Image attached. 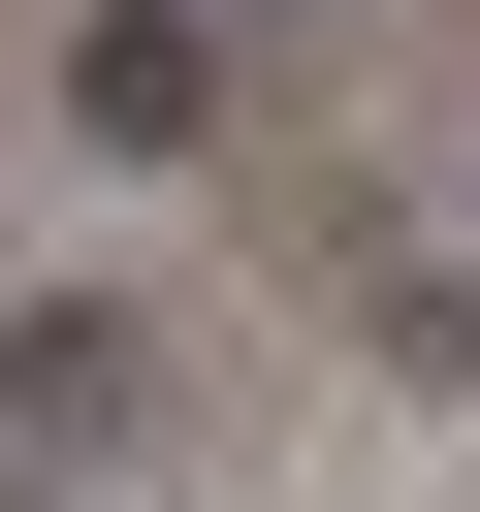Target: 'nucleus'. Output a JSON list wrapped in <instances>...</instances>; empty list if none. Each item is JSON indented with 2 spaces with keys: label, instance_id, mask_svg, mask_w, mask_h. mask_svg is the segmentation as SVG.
<instances>
[{
  "label": "nucleus",
  "instance_id": "1",
  "mask_svg": "<svg viewBox=\"0 0 480 512\" xmlns=\"http://www.w3.org/2000/svg\"><path fill=\"white\" fill-rule=\"evenodd\" d=\"M64 128H96V160H224V32H192V0H96V32H64Z\"/></svg>",
  "mask_w": 480,
  "mask_h": 512
},
{
  "label": "nucleus",
  "instance_id": "3",
  "mask_svg": "<svg viewBox=\"0 0 480 512\" xmlns=\"http://www.w3.org/2000/svg\"><path fill=\"white\" fill-rule=\"evenodd\" d=\"M448 224H480V160H448Z\"/></svg>",
  "mask_w": 480,
  "mask_h": 512
},
{
  "label": "nucleus",
  "instance_id": "2",
  "mask_svg": "<svg viewBox=\"0 0 480 512\" xmlns=\"http://www.w3.org/2000/svg\"><path fill=\"white\" fill-rule=\"evenodd\" d=\"M96 416H128V320H96V288H32V320H0V480H64Z\"/></svg>",
  "mask_w": 480,
  "mask_h": 512
}]
</instances>
